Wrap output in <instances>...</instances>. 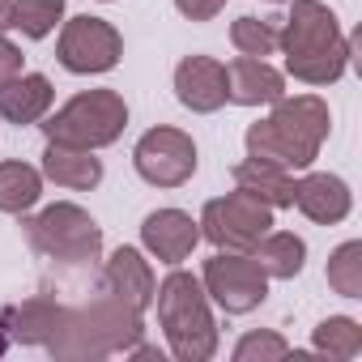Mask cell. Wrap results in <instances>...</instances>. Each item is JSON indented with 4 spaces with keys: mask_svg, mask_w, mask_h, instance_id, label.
<instances>
[{
    "mask_svg": "<svg viewBox=\"0 0 362 362\" xmlns=\"http://www.w3.org/2000/svg\"><path fill=\"white\" fill-rule=\"evenodd\" d=\"M103 290L115 294L119 303H128L132 311L145 315V311L153 307V290H158V281H153L149 260H145L136 247H115V252L107 256V264H103Z\"/></svg>",
    "mask_w": 362,
    "mask_h": 362,
    "instance_id": "5bb4252c",
    "label": "cell"
},
{
    "mask_svg": "<svg viewBox=\"0 0 362 362\" xmlns=\"http://www.w3.org/2000/svg\"><path fill=\"white\" fill-rule=\"evenodd\" d=\"M56 103V90L43 73H18L13 81L0 86V119H9L18 128L39 124Z\"/></svg>",
    "mask_w": 362,
    "mask_h": 362,
    "instance_id": "ac0fdd59",
    "label": "cell"
},
{
    "mask_svg": "<svg viewBox=\"0 0 362 362\" xmlns=\"http://www.w3.org/2000/svg\"><path fill=\"white\" fill-rule=\"evenodd\" d=\"M235 188L264 201L269 209H290L294 205V170H281L273 162H260V158H243L235 170Z\"/></svg>",
    "mask_w": 362,
    "mask_h": 362,
    "instance_id": "d6986e66",
    "label": "cell"
},
{
    "mask_svg": "<svg viewBox=\"0 0 362 362\" xmlns=\"http://www.w3.org/2000/svg\"><path fill=\"white\" fill-rule=\"evenodd\" d=\"M311 345H315L320 354H328V358L349 362V358H358V354H362V324H358V320H349V315H328V320H320V324H315Z\"/></svg>",
    "mask_w": 362,
    "mask_h": 362,
    "instance_id": "7402d4cb",
    "label": "cell"
},
{
    "mask_svg": "<svg viewBox=\"0 0 362 362\" xmlns=\"http://www.w3.org/2000/svg\"><path fill=\"white\" fill-rule=\"evenodd\" d=\"M201 243V222L184 209H153L141 222V247L162 264H184Z\"/></svg>",
    "mask_w": 362,
    "mask_h": 362,
    "instance_id": "8fae6325",
    "label": "cell"
},
{
    "mask_svg": "<svg viewBox=\"0 0 362 362\" xmlns=\"http://www.w3.org/2000/svg\"><path fill=\"white\" fill-rule=\"evenodd\" d=\"M43 179H52L56 188H69V192H94L103 184V162L94 158V149L47 141V149H43Z\"/></svg>",
    "mask_w": 362,
    "mask_h": 362,
    "instance_id": "e0dca14e",
    "label": "cell"
},
{
    "mask_svg": "<svg viewBox=\"0 0 362 362\" xmlns=\"http://www.w3.org/2000/svg\"><path fill=\"white\" fill-rule=\"evenodd\" d=\"M197 222H201V239H209L218 252H252L273 230V209L235 188L226 197H214Z\"/></svg>",
    "mask_w": 362,
    "mask_h": 362,
    "instance_id": "52a82bcc",
    "label": "cell"
},
{
    "mask_svg": "<svg viewBox=\"0 0 362 362\" xmlns=\"http://www.w3.org/2000/svg\"><path fill=\"white\" fill-rule=\"evenodd\" d=\"M230 43H235V52H239V56L269 60V56L277 52V22L243 13V18H235V26H230Z\"/></svg>",
    "mask_w": 362,
    "mask_h": 362,
    "instance_id": "cb8c5ba5",
    "label": "cell"
},
{
    "mask_svg": "<svg viewBox=\"0 0 362 362\" xmlns=\"http://www.w3.org/2000/svg\"><path fill=\"white\" fill-rule=\"evenodd\" d=\"M43 136L77 149H107L128 128V103L115 90H81L52 115H43Z\"/></svg>",
    "mask_w": 362,
    "mask_h": 362,
    "instance_id": "8992f818",
    "label": "cell"
},
{
    "mask_svg": "<svg viewBox=\"0 0 362 362\" xmlns=\"http://www.w3.org/2000/svg\"><path fill=\"white\" fill-rule=\"evenodd\" d=\"M22 226H26V243L43 260H56L64 269H90L103 256V226L73 201H56L39 209Z\"/></svg>",
    "mask_w": 362,
    "mask_h": 362,
    "instance_id": "5b68a950",
    "label": "cell"
},
{
    "mask_svg": "<svg viewBox=\"0 0 362 362\" xmlns=\"http://www.w3.org/2000/svg\"><path fill=\"white\" fill-rule=\"evenodd\" d=\"M153 303H158V324L166 332V345L179 362H209L218 354V324H214L201 277L170 264V273L153 290Z\"/></svg>",
    "mask_w": 362,
    "mask_h": 362,
    "instance_id": "277c9868",
    "label": "cell"
},
{
    "mask_svg": "<svg viewBox=\"0 0 362 362\" xmlns=\"http://www.w3.org/2000/svg\"><path fill=\"white\" fill-rule=\"evenodd\" d=\"M273 5H281V0H273Z\"/></svg>",
    "mask_w": 362,
    "mask_h": 362,
    "instance_id": "4dcf8cb0",
    "label": "cell"
},
{
    "mask_svg": "<svg viewBox=\"0 0 362 362\" xmlns=\"http://www.w3.org/2000/svg\"><path fill=\"white\" fill-rule=\"evenodd\" d=\"M294 209L303 218H311L315 226H337L349 218L354 209V192L341 175H328V170H311L303 179H294Z\"/></svg>",
    "mask_w": 362,
    "mask_h": 362,
    "instance_id": "4fadbf2b",
    "label": "cell"
},
{
    "mask_svg": "<svg viewBox=\"0 0 362 362\" xmlns=\"http://www.w3.org/2000/svg\"><path fill=\"white\" fill-rule=\"evenodd\" d=\"M175 9L184 13L188 22H214L226 9V0H175Z\"/></svg>",
    "mask_w": 362,
    "mask_h": 362,
    "instance_id": "4316f807",
    "label": "cell"
},
{
    "mask_svg": "<svg viewBox=\"0 0 362 362\" xmlns=\"http://www.w3.org/2000/svg\"><path fill=\"white\" fill-rule=\"evenodd\" d=\"M132 166H136V175L145 179V184H153V188H184L188 179L197 175V141L184 128L158 124V128H149L136 141Z\"/></svg>",
    "mask_w": 362,
    "mask_h": 362,
    "instance_id": "9c48e42d",
    "label": "cell"
},
{
    "mask_svg": "<svg viewBox=\"0 0 362 362\" xmlns=\"http://www.w3.org/2000/svg\"><path fill=\"white\" fill-rule=\"evenodd\" d=\"M277 52H286V73L294 81L337 86L358 52V35H341V22L324 0H294L290 18L277 26Z\"/></svg>",
    "mask_w": 362,
    "mask_h": 362,
    "instance_id": "6da1fadb",
    "label": "cell"
},
{
    "mask_svg": "<svg viewBox=\"0 0 362 362\" xmlns=\"http://www.w3.org/2000/svg\"><path fill=\"white\" fill-rule=\"evenodd\" d=\"M328 286L341 298H362V243L349 239L328 256Z\"/></svg>",
    "mask_w": 362,
    "mask_h": 362,
    "instance_id": "d4e9b609",
    "label": "cell"
},
{
    "mask_svg": "<svg viewBox=\"0 0 362 362\" xmlns=\"http://www.w3.org/2000/svg\"><path fill=\"white\" fill-rule=\"evenodd\" d=\"M290 354H294L290 341L281 332H269V328L243 332L239 345H235V362H277V358H290Z\"/></svg>",
    "mask_w": 362,
    "mask_h": 362,
    "instance_id": "484cf974",
    "label": "cell"
},
{
    "mask_svg": "<svg viewBox=\"0 0 362 362\" xmlns=\"http://www.w3.org/2000/svg\"><path fill=\"white\" fill-rule=\"evenodd\" d=\"M9 18H13V0H0V35L9 30Z\"/></svg>",
    "mask_w": 362,
    "mask_h": 362,
    "instance_id": "f1b7e54d",
    "label": "cell"
},
{
    "mask_svg": "<svg viewBox=\"0 0 362 362\" xmlns=\"http://www.w3.org/2000/svg\"><path fill=\"white\" fill-rule=\"evenodd\" d=\"M332 132L328 103L320 94H294L277 98L269 119H256L247 128V158L273 162L281 170H307L320 158V145Z\"/></svg>",
    "mask_w": 362,
    "mask_h": 362,
    "instance_id": "7a4b0ae2",
    "label": "cell"
},
{
    "mask_svg": "<svg viewBox=\"0 0 362 362\" xmlns=\"http://www.w3.org/2000/svg\"><path fill=\"white\" fill-rule=\"evenodd\" d=\"M175 98L192 115H214L226 107V64L214 56H184L175 69Z\"/></svg>",
    "mask_w": 362,
    "mask_h": 362,
    "instance_id": "7c38bea8",
    "label": "cell"
},
{
    "mask_svg": "<svg viewBox=\"0 0 362 362\" xmlns=\"http://www.w3.org/2000/svg\"><path fill=\"white\" fill-rule=\"evenodd\" d=\"M141 337H145V315L103 290L81 307H64V320L47 341V354L64 362L111 358V354H128Z\"/></svg>",
    "mask_w": 362,
    "mask_h": 362,
    "instance_id": "3957f363",
    "label": "cell"
},
{
    "mask_svg": "<svg viewBox=\"0 0 362 362\" xmlns=\"http://www.w3.org/2000/svg\"><path fill=\"white\" fill-rule=\"evenodd\" d=\"M60 320H64V303L35 294L26 303H13V307L0 311V332H5L13 345H43L47 349V341L56 337Z\"/></svg>",
    "mask_w": 362,
    "mask_h": 362,
    "instance_id": "2e32d148",
    "label": "cell"
},
{
    "mask_svg": "<svg viewBox=\"0 0 362 362\" xmlns=\"http://www.w3.org/2000/svg\"><path fill=\"white\" fill-rule=\"evenodd\" d=\"M269 281H294L307 264V243L294 235V230H269L252 252H247Z\"/></svg>",
    "mask_w": 362,
    "mask_h": 362,
    "instance_id": "ffe728a7",
    "label": "cell"
},
{
    "mask_svg": "<svg viewBox=\"0 0 362 362\" xmlns=\"http://www.w3.org/2000/svg\"><path fill=\"white\" fill-rule=\"evenodd\" d=\"M43 197V170L30 162H0V214H30Z\"/></svg>",
    "mask_w": 362,
    "mask_h": 362,
    "instance_id": "44dd1931",
    "label": "cell"
},
{
    "mask_svg": "<svg viewBox=\"0 0 362 362\" xmlns=\"http://www.w3.org/2000/svg\"><path fill=\"white\" fill-rule=\"evenodd\" d=\"M119 56H124L119 30L111 22H103V18H90V13L69 18L64 30H60V39H56V60L69 73H77V77L111 73L119 64Z\"/></svg>",
    "mask_w": 362,
    "mask_h": 362,
    "instance_id": "30bf717a",
    "label": "cell"
},
{
    "mask_svg": "<svg viewBox=\"0 0 362 362\" xmlns=\"http://www.w3.org/2000/svg\"><path fill=\"white\" fill-rule=\"evenodd\" d=\"M201 286L209 303H218L226 315H247L269 298V277L247 252H218L201 269Z\"/></svg>",
    "mask_w": 362,
    "mask_h": 362,
    "instance_id": "ba28073f",
    "label": "cell"
},
{
    "mask_svg": "<svg viewBox=\"0 0 362 362\" xmlns=\"http://www.w3.org/2000/svg\"><path fill=\"white\" fill-rule=\"evenodd\" d=\"M64 18V0H13L9 30H22L26 39H47Z\"/></svg>",
    "mask_w": 362,
    "mask_h": 362,
    "instance_id": "603a6c76",
    "label": "cell"
},
{
    "mask_svg": "<svg viewBox=\"0 0 362 362\" xmlns=\"http://www.w3.org/2000/svg\"><path fill=\"white\" fill-rule=\"evenodd\" d=\"M5 349H9V337H5V332H0V354H5Z\"/></svg>",
    "mask_w": 362,
    "mask_h": 362,
    "instance_id": "f546056e",
    "label": "cell"
},
{
    "mask_svg": "<svg viewBox=\"0 0 362 362\" xmlns=\"http://www.w3.org/2000/svg\"><path fill=\"white\" fill-rule=\"evenodd\" d=\"M18 73H26V69H22V47H18V43H9L5 35H0V86L13 81Z\"/></svg>",
    "mask_w": 362,
    "mask_h": 362,
    "instance_id": "83f0119b",
    "label": "cell"
},
{
    "mask_svg": "<svg viewBox=\"0 0 362 362\" xmlns=\"http://www.w3.org/2000/svg\"><path fill=\"white\" fill-rule=\"evenodd\" d=\"M286 94V77L256 56H235L226 64V103L235 107H264Z\"/></svg>",
    "mask_w": 362,
    "mask_h": 362,
    "instance_id": "9a60e30c",
    "label": "cell"
}]
</instances>
